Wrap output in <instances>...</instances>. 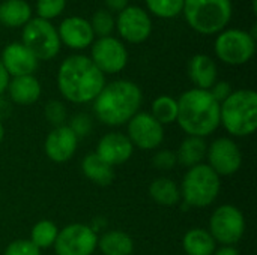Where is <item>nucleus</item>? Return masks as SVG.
I'll use <instances>...</instances> for the list:
<instances>
[{"label": "nucleus", "mask_w": 257, "mask_h": 255, "mask_svg": "<svg viewBox=\"0 0 257 255\" xmlns=\"http://www.w3.org/2000/svg\"><path fill=\"white\" fill-rule=\"evenodd\" d=\"M104 86V74L87 56H69L59 66L57 87L62 96L69 102L86 104L95 101Z\"/></svg>", "instance_id": "nucleus-1"}, {"label": "nucleus", "mask_w": 257, "mask_h": 255, "mask_svg": "<svg viewBox=\"0 0 257 255\" xmlns=\"http://www.w3.org/2000/svg\"><path fill=\"white\" fill-rule=\"evenodd\" d=\"M140 87L128 80H117L105 84L93 101V111L99 122L107 126L128 123L142 105Z\"/></svg>", "instance_id": "nucleus-2"}, {"label": "nucleus", "mask_w": 257, "mask_h": 255, "mask_svg": "<svg viewBox=\"0 0 257 255\" xmlns=\"http://www.w3.org/2000/svg\"><path fill=\"white\" fill-rule=\"evenodd\" d=\"M176 120L190 137L205 138L220 126V104L209 90L191 89L178 101Z\"/></svg>", "instance_id": "nucleus-3"}, {"label": "nucleus", "mask_w": 257, "mask_h": 255, "mask_svg": "<svg viewBox=\"0 0 257 255\" xmlns=\"http://www.w3.org/2000/svg\"><path fill=\"white\" fill-rule=\"evenodd\" d=\"M220 123L235 137L251 135L257 129V93L250 89L232 92L220 105Z\"/></svg>", "instance_id": "nucleus-4"}, {"label": "nucleus", "mask_w": 257, "mask_h": 255, "mask_svg": "<svg viewBox=\"0 0 257 255\" xmlns=\"http://www.w3.org/2000/svg\"><path fill=\"white\" fill-rule=\"evenodd\" d=\"M188 26L200 35H218L232 18V0H185Z\"/></svg>", "instance_id": "nucleus-5"}, {"label": "nucleus", "mask_w": 257, "mask_h": 255, "mask_svg": "<svg viewBox=\"0 0 257 255\" xmlns=\"http://www.w3.org/2000/svg\"><path fill=\"white\" fill-rule=\"evenodd\" d=\"M220 176L206 164L191 167L181 185V197L191 207H206L215 201L220 194Z\"/></svg>", "instance_id": "nucleus-6"}, {"label": "nucleus", "mask_w": 257, "mask_h": 255, "mask_svg": "<svg viewBox=\"0 0 257 255\" xmlns=\"http://www.w3.org/2000/svg\"><path fill=\"white\" fill-rule=\"evenodd\" d=\"M21 44L29 48L38 60L54 59L62 47L57 29L51 21L42 18H32L21 33Z\"/></svg>", "instance_id": "nucleus-7"}, {"label": "nucleus", "mask_w": 257, "mask_h": 255, "mask_svg": "<svg viewBox=\"0 0 257 255\" xmlns=\"http://www.w3.org/2000/svg\"><path fill=\"white\" fill-rule=\"evenodd\" d=\"M214 51L223 63L239 66L253 59L256 53V38L241 29H227L218 33Z\"/></svg>", "instance_id": "nucleus-8"}, {"label": "nucleus", "mask_w": 257, "mask_h": 255, "mask_svg": "<svg viewBox=\"0 0 257 255\" xmlns=\"http://www.w3.org/2000/svg\"><path fill=\"white\" fill-rule=\"evenodd\" d=\"M244 231L245 219L238 207L223 204L214 210L209 219V233L215 242H220L223 246H233L242 239Z\"/></svg>", "instance_id": "nucleus-9"}, {"label": "nucleus", "mask_w": 257, "mask_h": 255, "mask_svg": "<svg viewBox=\"0 0 257 255\" xmlns=\"http://www.w3.org/2000/svg\"><path fill=\"white\" fill-rule=\"evenodd\" d=\"M98 246V234L86 224H69L57 233V255H92Z\"/></svg>", "instance_id": "nucleus-10"}, {"label": "nucleus", "mask_w": 257, "mask_h": 255, "mask_svg": "<svg viewBox=\"0 0 257 255\" xmlns=\"http://www.w3.org/2000/svg\"><path fill=\"white\" fill-rule=\"evenodd\" d=\"M90 60L102 74H119L128 63V51L114 36L98 38L92 44Z\"/></svg>", "instance_id": "nucleus-11"}, {"label": "nucleus", "mask_w": 257, "mask_h": 255, "mask_svg": "<svg viewBox=\"0 0 257 255\" xmlns=\"http://www.w3.org/2000/svg\"><path fill=\"white\" fill-rule=\"evenodd\" d=\"M114 29H117L119 36L123 41L130 44H142L152 33V20L143 8L126 6L119 12Z\"/></svg>", "instance_id": "nucleus-12"}, {"label": "nucleus", "mask_w": 257, "mask_h": 255, "mask_svg": "<svg viewBox=\"0 0 257 255\" xmlns=\"http://www.w3.org/2000/svg\"><path fill=\"white\" fill-rule=\"evenodd\" d=\"M133 146L142 150H154L164 140V128L149 113H137L128 122V135Z\"/></svg>", "instance_id": "nucleus-13"}, {"label": "nucleus", "mask_w": 257, "mask_h": 255, "mask_svg": "<svg viewBox=\"0 0 257 255\" xmlns=\"http://www.w3.org/2000/svg\"><path fill=\"white\" fill-rule=\"evenodd\" d=\"M209 167L218 176L235 174L242 164V155L236 143L230 138L215 140L206 152Z\"/></svg>", "instance_id": "nucleus-14"}, {"label": "nucleus", "mask_w": 257, "mask_h": 255, "mask_svg": "<svg viewBox=\"0 0 257 255\" xmlns=\"http://www.w3.org/2000/svg\"><path fill=\"white\" fill-rule=\"evenodd\" d=\"M57 33L60 42L72 50H84L90 47L95 41V35L89 20L77 15L65 18L60 23Z\"/></svg>", "instance_id": "nucleus-15"}, {"label": "nucleus", "mask_w": 257, "mask_h": 255, "mask_svg": "<svg viewBox=\"0 0 257 255\" xmlns=\"http://www.w3.org/2000/svg\"><path fill=\"white\" fill-rule=\"evenodd\" d=\"M0 62L5 66L6 72L9 74V77L33 75L39 63L33 53L18 42H12L5 47V50L2 51Z\"/></svg>", "instance_id": "nucleus-16"}, {"label": "nucleus", "mask_w": 257, "mask_h": 255, "mask_svg": "<svg viewBox=\"0 0 257 255\" xmlns=\"http://www.w3.org/2000/svg\"><path fill=\"white\" fill-rule=\"evenodd\" d=\"M134 152V146L130 138L122 132L105 134L96 146V155L108 165H120L126 162Z\"/></svg>", "instance_id": "nucleus-17"}, {"label": "nucleus", "mask_w": 257, "mask_h": 255, "mask_svg": "<svg viewBox=\"0 0 257 255\" xmlns=\"http://www.w3.org/2000/svg\"><path fill=\"white\" fill-rule=\"evenodd\" d=\"M77 143L78 138L75 134L69 129V126L62 125L54 129L47 135L45 138V153L47 156L57 164L69 161L75 150H77Z\"/></svg>", "instance_id": "nucleus-18"}, {"label": "nucleus", "mask_w": 257, "mask_h": 255, "mask_svg": "<svg viewBox=\"0 0 257 255\" xmlns=\"http://www.w3.org/2000/svg\"><path fill=\"white\" fill-rule=\"evenodd\" d=\"M188 75L196 89L209 90L217 83L218 69L215 62L209 56L197 54L188 63Z\"/></svg>", "instance_id": "nucleus-19"}, {"label": "nucleus", "mask_w": 257, "mask_h": 255, "mask_svg": "<svg viewBox=\"0 0 257 255\" xmlns=\"http://www.w3.org/2000/svg\"><path fill=\"white\" fill-rule=\"evenodd\" d=\"M8 93L12 102L18 105H32L35 104L41 96V83L33 75H23V77H14L9 80L8 84Z\"/></svg>", "instance_id": "nucleus-20"}, {"label": "nucleus", "mask_w": 257, "mask_h": 255, "mask_svg": "<svg viewBox=\"0 0 257 255\" xmlns=\"http://www.w3.org/2000/svg\"><path fill=\"white\" fill-rule=\"evenodd\" d=\"M32 20V6L26 0H5L0 3V26L24 27Z\"/></svg>", "instance_id": "nucleus-21"}, {"label": "nucleus", "mask_w": 257, "mask_h": 255, "mask_svg": "<svg viewBox=\"0 0 257 255\" xmlns=\"http://www.w3.org/2000/svg\"><path fill=\"white\" fill-rule=\"evenodd\" d=\"M81 171L90 182L99 186H108L114 179L113 167L104 162L96 153H89L84 156L81 162Z\"/></svg>", "instance_id": "nucleus-22"}, {"label": "nucleus", "mask_w": 257, "mask_h": 255, "mask_svg": "<svg viewBox=\"0 0 257 255\" xmlns=\"http://www.w3.org/2000/svg\"><path fill=\"white\" fill-rule=\"evenodd\" d=\"M182 246L187 255H212L215 251V240L208 230L191 228L185 233Z\"/></svg>", "instance_id": "nucleus-23"}, {"label": "nucleus", "mask_w": 257, "mask_h": 255, "mask_svg": "<svg viewBox=\"0 0 257 255\" xmlns=\"http://www.w3.org/2000/svg\"><path fill=\"white\" fill-rule=\"evenodd\" d=\"M206 152H208V147L203 138L188 135L181 143L176 152V159L181 165L191 168V167L199 165L206 158Z\"/></svg>", "instance_id": "nucleus-24"}, {"label": "nucleus", "mask_w": 257, "mask_h": 255, "mask_svg": "<svg viewBox=\"0 0 257 255\" xmlns=\"http://www.w3.org/2000/svg\"><path fill=\"white\" fill-rule=\"evenodd\" d=\"M98 246L102 255H131L134 251L133 239L119 230H111L98 237Z\"/></svg>", "instance_id": "nucleus-25"}, {"label": "nucleus", "mask_w": 257, "mask_h": 255, "mask_svg": "<svg viewBox=\"0 0 257 255\" xmlns=\"http://www.w3.org/2000/svg\"><path fill=\"white\" fill-rule=\"evenodd\" d=\"M151 198L160 206H176L181 200V191L176 183L167 177H158L149 185Z\"/></svg>", "instance_id": "nucleus-26"}, {"label": "nucleus", "mask_w": 257, "mask_h": 255, "mask_svg": "<svg viewBox=\"0 0 257 255\" xmlns=\"http://www.w3.org/2000/svg\"><path fill=\"white\" fill-rule=\"evenodd\" d=\"M152 117L161 123V125H169L176 120L178 117V101L173 99L172 96L163 95L158 96L152 102Z\"/></svg>", "instance_id": "nucleus-27"}, {"label": "nucleus", "mask_w": 257, "mask_h": 255, "mask_svg": "<svg viewBox=\"0 0 257 255\" xmlns=\"http://www.w3.org/2000/svg\"><path fill=\"white\" fill-rule=\"evenodd\" d=\"M59 228L54 222L51 221H39L38 224H35V227L32 228V234H30V242L39 248V249H45L54 245L56 237H57Z\"/></svg>", "instance_id": "nucleus-28"}, {"label": "nucleus", "mask_w": 257, "mask_h": 255, "mask_svg": "<svg viewBox=\"0 0 257 255\" xmlns=\"http://www.w3.org/2000/svg\"><path fill=\"white\" fill-rule=\"evenodd\" d=\"M151 14L160 18H175L184 9L185 0H145Z\"/></svg>", "instance_id": "nucleus-29"}, {"label": "nucleus", "mask_w": 257, "mask_h": 255, "mask_svg": "<svg viewBox=\"0 0 257 255\" xmlns=\"http://www.w3.org/2000/svg\"><path fill=\"white\" fill-rule=\"evenodd\" d=\"M89 23H90V27H92L95 36L105 38V36H111V33L114 30L116 18L107 9H98L92 15V18H90Z\"/></svg>", "instance_id": "nucleus-30"}, {"label": "nucleus", "mask_w": 257, "mask_h": 255, "mask_svg": "<svg viewBox=\"0 0 257 255\" xmlns=\"http://www.w3.org/2000/svg\"><path fill=\"white\" fill-rule=\"evenodd\" d=\"M66 6V0H36V14L38 18L42 20H53L57 18Z\"/></svg>", "instance_id": "nucleus-31"}, {"label": "nucleus", "mask_w": 257, "mask_h": 255, "mask_svg": "<svg viewBox=\"0 0 257 255\" xmlns=\"http://www.w3.org/2000/svg\"><path fill=\"white\" fill-rule=\"evenodd\" d=\"M44 113H45V119L48 120V123H51L54 128L65 125V120H66V107H65L63 102L56 101V99L47 102Z\"/></svg>", "instance_id": "nucleus-32"}, {"label": "nucleus", "mask_w": 257, "mask_h": 255, "mask_svg": "<svg viewBox=\"0 0 257 255\" xmlns=\"http://www.w3.org/2000/svg\"><path fill=\"white\" fill-rule=\"evenodd\" d=\"M3 255H41V249L36 248L30 240L20 239L11 242Z\"/></svg>", "instance_id": "nucleus-33"}, {"label": "nucleus", "mask_w": 257, "mask_h": 255, "mask_svg": "<svg viewBox=\"0 0 257 255\" xmlns=\"http://www.w3.org/2000/svg\"><path fill=\"white\" fill-rule=\"evenodd\" d=\"M69 129L75 134L77 138L86 137L92 131V119L84 113H78L71 119Z\"/></svg>", "instance_id": "nucleus-34"}, {"label": "nucleus", "mask_w": 257, "mask_h": 255, "mask_svg": "<svg viewBox=\"0 0 257 255\" xmlns=\"http://www.w3.org/2000/svg\"><path fill=\"white\" fill-rule=\"evenodd\" d=\"M152 162H154V167L157 170L167 171V170H172L178 164V159H176V153L175 152H172V150H160L154 156Z\"/></svg>", "instance_id": "nucleus-35"}, {"label": "nucleus", "mask_w": 257, "mask_h": 255, "mask_svg": "<svg viewBox=\"0 0 257 255\" xmlns=\"http://www.w3.org/2000/svg\"><path fill=\"white\" fill-rule=\"evenodd\" d=\"M232 86L227 83V81H217L211 89H209V93L212 95V98L221 105L230 95H232Z\"/></svg>", "instance_id": "nucleus-36"}, {"label": "nucleus", "mask_w": 257, "mask_h": 255, "mask_svg": "<svg viewBox=\"0 0 257 255\" xmlns=\"http://www.w3.org/2000/svg\"><path fill=\"white\" fill-rule=\"evenodd\" d=\"M12 113V105L11 101L8 98H5L3 95H0V122L8 119Z\"/></svg>", "instance_id": "nucleus-37"}, {"label": "nucleus", "mask_w": 257, "mask_h": 255, "mask_svg": "<svg viewBox=\"0 0 257 255\" xmlns=\"http://www.w3.org/2000/svg\"><path fill=\"white\" fill-rule=\"evenodd\" d=\"M104 3L110 12H120L128 6V0H104Z\"/></svg>", "instance_id": "nucleus-38"}, {"label": "nucleus", "mask_w": 257, "mask_h": 255, "mask_svg": "<svg viewBox=\"0 0 257 255\" xmlns=\"http://www.w3.org/2000/svg\"><path fill=\"white\" fill-rule=\"evenodd\" d=\"M9 74L6 72L5 66L2 65L0 62V95H3V92L8 89V84H9Z\"/></svg>", "instance_id": "nucleus-39"}, {"label": "nucleus", "mask_w": 257, "mask_h": 255, "mask_svg": "<svg viewBox=\"0 0 257 255\" xmlns=\"http://www.w3.org/2000/svg\"><path fill=\"white\" fill-rule=\"evenodd\" d=\"M212 255H239V251L233 246H221L220 249L214 251Z\"/></svg>", "instance_id": "nucleus-40"}, {"label": "nucleus", "mask_w": 257, "mask_h": 255, "mask_svg": "<svg viewBox=\"0 0 257 255\" xmlns=\"http://www.w3.org/2000/svg\"><path fill=\"white\" fill-rule=\"evenodd\" d=\"M3 138H5V128H3V125L0 122V143L3 141Z\"/></svg>", "instance_id": "nucleus-41"}]
</instances>
